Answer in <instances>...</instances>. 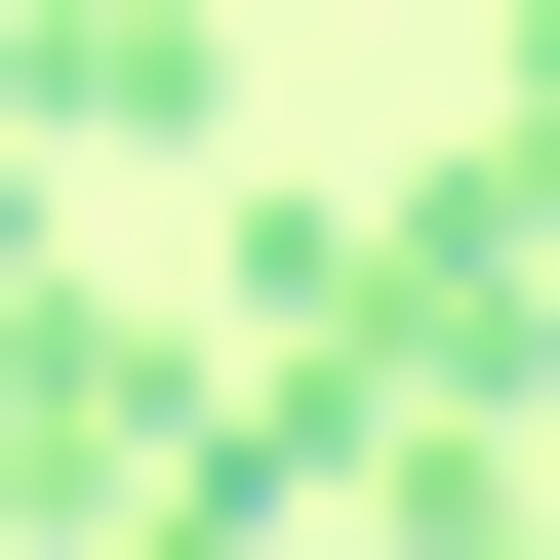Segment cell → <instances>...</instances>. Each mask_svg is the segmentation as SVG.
Segmentation results:
<instances>
[{
	"label": "cell",
	"mask_w": 560,
	"mask_h": 560,
	"mask_svg": "<svg viewBox=\"0 0 560 560\" xmlns=\"http://www.w3.org/2000/svg\"><path fill=\"white\" fill-rule=\"evenodd\" d=\"M480 200H521V241H560V0H521V40H480Z\"/></svg>",
	"instance_id": "obj_2"
},
{
	"label": "cell",
	"mask_w": 560,
	"mask_h": 560,
	"mask_svg": "<svg viewBox=\"0 0 560 560\" xmlns=\"http://www.w3.org/2000/svg\"><path fill=\"white\" fill-rule=\"evenodd\" d=\"M0 120L40 161H200L241 120V0H0Z\"/></svg>",
	"instance_id": "obj_1"
}]
</instances>
